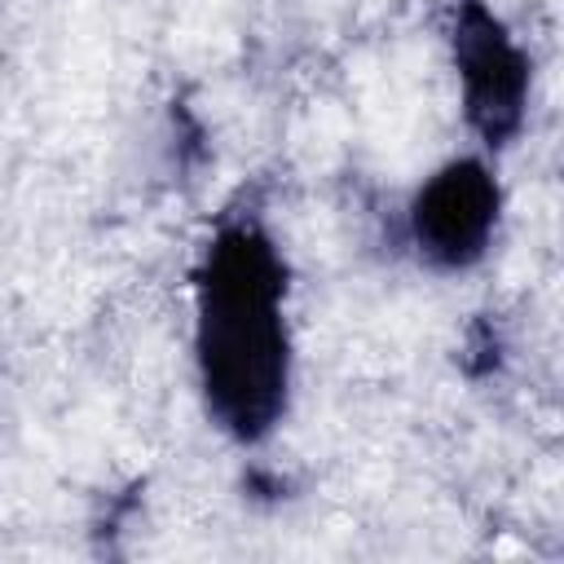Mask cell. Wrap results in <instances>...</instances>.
<instances>
[{"label": "cell", "instance_id": "6da1fadb", "mask_svg": "<svg viewBox=\"0 0 564 564\" xmlns=\"http://www.w3.org/2000/svg\"><path fill=\"white\" fill-rule=\"evenodd\" d=\"M198 357L212 410L238 436H256L278 419L286 392L282 269L251 229L225 234L207 256Z\"/></svg>", "mask_w": 564, "mask_h": 564}, {"label": "cell", "instance_id": "7a4b0ae2", "mask_svg": "<svg viewBox=\"0 0 564 564\" xmlns=\"http://www.w3.org/2000/svg\"><path fill=\"white\" fill-rule=\"evenodd\" d=\"M489 225H494V185L476 163L445 167L419 194V212H414L419 242L427 247V256L445 264L471 260L485 247Z\"/></svg>", "mask_w": 564, "mask_h": 564}, {"label": "cell", "instance_id": "3957f363", "mask_svg": "<svg viewBox=\"0 0 564 564\" xmlns=\"http://www.w3.org/2000/svg\"><path fill=\"white\" fill-rule=\"evenodd\" d=\"M463 75H467L471 110L485 115V128L489 132H498L516 115L524 75H520L516 48L494 31L489 18H476V31L463 35Z\"/></svg>", "mask_w": 564, "mask_h": 564}]
</instances>
